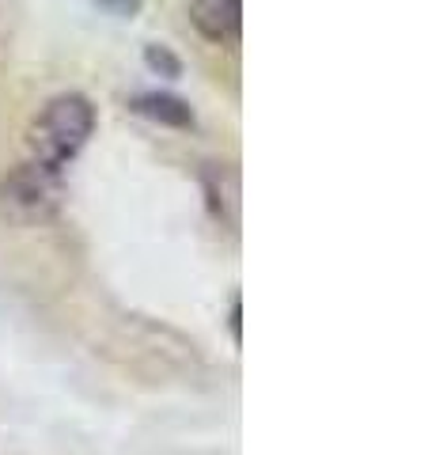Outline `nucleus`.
Listing matches in <instances>:
<instances>
[{
	"label": "nucleus",
	"mask_w": 432,
	"mask_h": 455,
	"mask_svg": "<svg viewBox=\"0 0 432 455\" xmlns=\"http://www.w3.org/2000/svg\"><path fill=\"white\" fill-rule=\"evenodd\" d=\"M95 133V107L88 95H53L27 125V160L65 171Z\"/></svg>",
	"instance_id": "nucleus-1"
},
{
	"label": "nucleus",
	"mask_w": 432,
	"mask_h": 455,
	"mask_svg": "<svg viewBox=\"0 0 432 455\" xmlns=\"http://www.w3.org/2000/svg\"><path fill=\"white\" fill-rule=\"evenodd\" d=\"M65 205V171L23 160L0 175V220L12 228H42Z\"/></svg>",
	"instance_id": "nucleus-2"
},
{
	"label": "nucleus",
	"mask_w": 432,
	"mask_h": 455,
	"mask_svg": "<svg viewBox=\"0 0 432 455\" xmlns=\"http://www.w3.org/2000/svg\"><path fill=\"white\" fill-rule=\"evenodd\" d=\"M190 23L201 38L228 42L243 23V0H190Z\"/></svg>",
	"instance_id": "nucleus-3"
},
{
	"label": "nucleus",
	"mask_w": 432,
	"mask_h": 455,
	"mask_svg": "<svg viewBox=\"0 0 432 455\" xmlns=\"http://www.w3.org/2000/svg\"><path fill=\"white\" fill-rule=\"evenodd\" d=\"M133 110L144 114L148 122H160L171 125V130H190L194 125V110L182 103L175 95H164V92H144L133 99Z\"/></svg>",
	"instance_id": "nucleus-4"
},
{
	"label": "nucleus",
	"mask_w": 432,
	"mask_h": 455,
	"mask_svg": "<svg viewBox=\"0 0 432 455\" xmlns=\"http://www.w3.org/2000/svg\"><path fill=\"white\" fill-rule=\"evenodd\" d=\"M144 61H148V68H156V73H164V76H179L182 73L179 57L171 53L167 46H148L144 50Z\"/></svg>",
	"instance_id": "nucleus-5"
},
{
	"label": "nucleus",
	"mask_w": 432,
	"mask_h": 455,
	"mask_svg": "<svg viewBox=\"0 0 432 455\" xmlns=\"http://www.w3.org/2000/svg\"><path fill=\"white\" fill-rule=\"evenodd\" d=\"M232 334H236V338H239V300H236V304H232Z\"/></svg>",
	"instance_id": "nucleus-6"
}]
</instances>
